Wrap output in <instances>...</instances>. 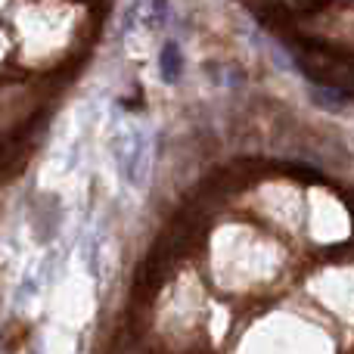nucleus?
<instances>
[{
	"label": "nucleus",
	"instance_id": "nucleus-2",
	"mask_svg": "<svg viewBox=\"0 0 354 354\" xmlns=\"http://www.w3.org/2000/svg\"><path fill=\"white\" fill-rule=\"evenodd\" d=\"M159 75L165 84H174V81L183 75V53H180V47H177V41H165V47H162Z\"/></svg>",
	"mask_w": 354,
	"mask_h": 354
},
{
	"label": "nucleus",
	"instance_id": "nucleus-1",
	"mask_svg": "<svg viewBox=\"0 0 354 354\" xmlns=\"http://www.w3.org/2000/svg\"><path fill=\"white\" fill-rule=\"evenodd\" d=\"M115 159H118V168H122L124 180L140 187L147 180V171H149V137L143 128L137 124H128L115 134Z\"/></svg>",
	"mask_w": 354,
	"mask_h": 354
}]
</instances>
